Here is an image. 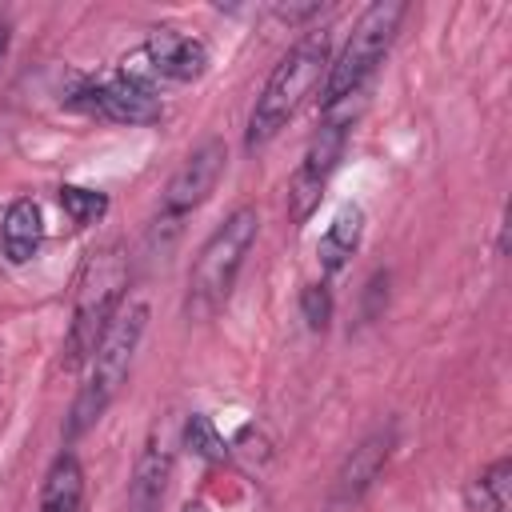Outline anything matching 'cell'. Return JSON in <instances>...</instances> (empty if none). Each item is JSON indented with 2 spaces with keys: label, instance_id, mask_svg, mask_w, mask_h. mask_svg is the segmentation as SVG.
I'll use <instances>...</instances> for the list:
<instances>
[{
  "label": "cell",
  "instance_id": "6da1fadb",
  "mask_svg": "<svg viewBox=\"0 0 512 512\" xmlns=\"http://www.w3.org/2000/svg\"><path fill=\"white\" fill-rule=\"evenodd\" d=\"M144 328H148V304L144 300H132L116 312V320L108 324L104 340L96 344V352L88 356L84 364V384L76 388V400L68 408V420H64V440H80L108 408L112 400L120 396V388L128 384L132 376V360H136V348L144 340Z\"/></svg>",
  "mask_w": 512,
  "mask_h": 512
},
{
  "label": "cell",
  "instance_id": "7a4b0ae2",
  "mask_svg": "<svg viewBox=\"0 0 512 512\" xmlns=\"http://www.w3.org/2000/svg\"><path fill=\"white\" fill-rule=\"evenodd\" d=\"M328 64H332L328 32H308L280 56V64L272 68V76L264 80V88H260V96L248 112V128H244V148L248 152L272 144L280 136V128H288V120L312 96L320 76H328Z\"/></svg>",
  "mask_w": 512,
  "mask_h": 512
},
{
  "label": "cell",
  "instance_id": "3957f363",
  "mask_svg": "<svg viewBox=\"0 0 512 512\" xmlns=\"http://www.w3.org/2000/svg\"><path fill=\"white\" fill-rule=\"evenodd\" d=\"M256 236H260V216H256L252 204L232 208L212 228V236L204 240L196 264L188 272V292H184L188 320H208V316H216L228 304V296L236 288V276H240Z\"/></svg>",
  "mask_w": 512,
  "mask_h": 512
},
{
  "label": "cell",
  "instance_id": "277c9868",
  "mask_svg": "<svg viewBox=\"0 0 512 512\" xmlns=\"http://www.w3.org/2000/svg\"><path fill=\"white\" fill-rule=\"evenodd\" d=\"M124 288H128V260L116 244L92 252L76 276V300H72V324L64 336V368L76 372L88 364L96 344L104 340L108 324L124 308Z\"/></svg>",
  "mask_w": 512,
  "mask_h": 512
},
{
  "label": "cell",
  "instance_id": "5b68a950",
  "mask_svg": "<svg viewBox=\"0 0 512 512\" xmlns=\"http://www.w3.org/2000/svg\"><path fill=\"white\" fill-rule=\"evenodd\" d=\"M404 16H408V4H400V0H376V4H368L360 12V20L352 24L348 44L328 64L324 96H320L324 108H332V104H340V100H348V96H356V92L368 88V76L388 56V48H392Z\"/></svg>",
  "mask_w": 512,
  "mask_h": 512
},
{
  "label": "cell",
  "instance_id": "8992f818",
  "mask_svg": "<svg viewBox=\"0 0 512 512\" xmlns=\"http://www.w3.org/2000/svg\"><path fill=\"white\" fill-rule=\"evenodd\" d=\"M360 112H364V92L324 108V120H320L316 136L308 140V148H304V156H300V164L288 180V216H292L296 228L320 208V196H324L336 164L344 160V148L352 140V124H356Z\"/></svg>",
  "mask_w": 512,
  "mask_h": 512
},
{
  "label": "cell",
  "instance_id": "52a82bcc",
  "mask_svg": "<svg viewBox=\"0 0 512 512\" xmlns=\"http://www.w3.org/2000/svg\"><path fill=\"white\" fill-rule=\"evenodd\" d=\"M120 72L132 76V80H144V84H160V80H172V84H188V80H200L208 72V44L192 32H180L172 24H160L148 32V40L120 60Z\"/></svg>",
  "mask_w": 512,
  "mask_h": 512
},
{
  "label": "cell",
  "instance_id": "ba28073f",
  "mask_svg": "<svg viewBox=\"0 0 512 512\" xmlns=\"http://www.w3.org/2000/svg\"><path fill=\"white\" fill-rule=\"evenodd\" d=\"M64 104L76 108V112L112 120V124H156L164 116L160 92L144 80L124 76V72H116L108 80L76 76V84L64 92Z\"/></svg>",
  "mask_w": 512,
  "mask_h": 512
},
{
  "label": "cell",
  "instance_id": "9c48e42d",
  "mask_svg": "<svg viewBox=\"0 0 512 512\" xmlns=\"http://www.w3.org/2000/svg\"><path fill=\"white\" fill-rule=\"evenodd\" d=\"M224 164H228L224 140H220V136L200 140V144L184 156V164L172 172V180H168V188H164V196H160V216H156V224H160V228H180V220L192 216V212L216 192V184H220V176H224Z\"/></svg>",
  "mask_w": 512,
  "mask_h": 512
},
{
  "label": "cell",
  "instance_id": "30bf717a",
  "mask_svg": "<svg viewBox=\"0 0 512 512\" xmlns=\"http://www.w3.org/2000/svg\"><path fill=\"white\" fill-rule=\"evenodd\" d=\"M392 448H396V428H392V424H388V428H376L372 436H364V440L352 448V456L344 460V468L336 472L332 500H336V504H356V500L372 488V480L384 472Z\"/></svg>",
  "mask_w": 512,
  "mask_h": 512
},
{
  "label": "cell",
  "instance_id": "8fae6325",
  "mask_svg": "<svg viewBox=\"0 0 512 512\" xmlns=\"http://www.w3.org/2000/svg\"><path fill=\"white\" fill-rule=\"evenodd\" d=\"M168 480H172V452L156 436H148V444L136 456L132 480H128L124 512H160L164 496H168Z\"/></svg>",
  "mask_w": 512,
  "mask_h": 512
},
{
  "label": "cell",
  "instance_id": "7c38bea8",
  "mask_svg": "<svg viewBox=\"0 0 512 512\" xmlns=\"http://www.w3.org/2000/svg\"><path fill=\"white\" fill-rule=\"evenodd\" d=\"M44 240V216L32 196H16L0 220V252L8 264H28Z\"/></svg>",
  "mask_w": 512,
  "mask_h": 512
},
{
  "label": "cell",
  "instance_id": "4fadbf2b",
  "mask_svg": "<svg viewBox=\"0 0 512 512\" xmlns=\"http://www.w3.org/2000/svg\"><path fill=\"white\" fill-rule=\"evenodd\" d=\"M40 512H84V468L76 452H60L40 484Z\"/></svg>",
  "mask_w": 512,
  "mask_h": 512
},
{
  "label": "cell",
  "instance_id": "5bb4252c",
  "mask_svg": "<svg viewBox=\"0 0 512 512\" xmlns=\"http://www.w3.org/2000/svg\"><path fill=\"white\" fill-rule=\"evenodd\" d=\"M360 236H364V208L360 204H340L336 216L328 220L320 244H316L320 268L324 272H340L348 264V256L360 248Z\"/></svg>",
  "mask_w": 512,
  "mask_h": 512
},
{
  "label": "cell",
  "instance_id": "9a60e30c",
  "mask_svg": "<svg viewBox=\"0 0 512 512\" xmlns=\"http://www.w3.org/2000/svg\"><path fill=\"white\" fill-rule=\"evenodd\" d=\"M508 492H512V460L500 456L480 476L468 480L464 504H468V512H508Z\"/></svg>",
  "mask_w": 512,
  "mask_h": 512
},
{
  "label": "cell",
  "instance_id": "2e32d148",
  "mask_svg": "<svg viewBox=\"0 0 512 512\" xmlns=\"http://www.w3.org/2000/svg\"><path fill=\"white\" fill-rule=\"evenodd\" d=\"M184 448H188L196 460H204V464H224V460H228V444H224L220 428H216L204 412H192V416L184 420Z\"/></svg>",
  "mask_w": 512,
  "mask_h": 512
},
{
  "label": "cell",
  "instance_id": "e0dca14e",
  "mask_svg": "<svg viewBox=\"0 0 512 512\" xmlns=\"http://www.w3.org/2000/svg\"><path fill=\"white\" fill-rule=\"evenodd\" d=\"M56 200H60V208L68 212V220L76 228H88V224L104 220V212H108V196L96 192V188H80V184H60Z\"/></svg>",
  "mask_w": 512,
  "mask_h": 512
},
{
  "label": "cell",
  "instance_id": "ac0fdd59",
  "mask_svg": "<svg viewBox=\"0 0 512 512\" xmlns=\"http://www.w3.org/2000/svg\"><path fill=\"white\" fill-rule=\"evenodd\" d=\"M300 316L308 320L312 332H324L328 328V320H332V292H328L324 280L300 288Z\"/></svg>",
  "mask_w": 512,
  "mask_h": 512
},
{
  "label": "cell",
  "instance_id": "d6986e66",
  "mask_svg": "<svg viewBox=\"0 0 512 512\" xmlns=\"http://www.w3.org/2000/svg\"><path fill=\"white\" fill-rule=\"evenodd\" d=\"M320 12V4L312 0V4H276L272 8V16L276 20H284V24H300V20H308V16H316Z\"/></svg>",
  "mask_w": 512,
  "mask_h": 512
},
{
  "label": "cell",
  "instance_id": "ffe728a7",
  "mask_svg": "<svg viewBox=\"0 0 512 512\" xmlns=\"http://www.w3.org/2000/svg\"><path fill=\"white\" fill-rule=\"evenodd\" d=\"M4 52H8V24H0V60H4Z\"/></svg>",
  "mask_w": 512,
  "mask_h": 512
},
{
  "label": "cell",
  "instance_id": "44dd1931",
  "mask_svg": "<svg viewBox=\"0 0 512 512\" xmlns=\"http://www.w3.org/2000/svg\"><path fill=\"white\" fill-rule=\"evenodd\" d=\"M184 512H208L204 504H184Z\"/></svg>",
  "mask_w": 512,
  "mask_h": 512
}]
</instances>
